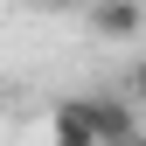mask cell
I'll use <instances>...</instances> for the list:
<instances>
[{
	"instance_id": "6da1fadb",
	"label": "cell",
	"mask_w": 146,
	"mask_h": 146,
	"mask_svg": "<svg viewBox=\"0 0 146 146\" xmlns=\"http://www.w3.org/2000/svg\"><path fill=\"white\" fill-rule=\"evenodd\" d=\"M84 111H90V132H98V146H125V139L139 132V104H132V98L90 90V98H84Z\"/></svg>"
},
{
	"instance_id": "7a4b0ae2",
	"label": "cell",
	"mask_w": 146,
	"mask_h": 146,
	"mask_svg": "<svg viewBox=\"0 0 146 146\" xmlns=\"http://www.w3.org/2000/svg\"><path fill=\"white\" fill-rule=\"evenodd\" d=\"M49 139H56V146H98L84 98H56V104H49Z\"/></svg>"
},
{
	"instance_id": "3957f363",
	"label": "cell",
	"mask_w": 146,
	"mask_h": 146,
	"mask_svg": "<svg viewBox=\"0 0 146 146\" xmlns=\"http://www.w3.org/2000/svg\"><path fill=\"white\" fill-rule=\"evenodd\" d=\"M90 35H104V42H132V35H146V7H125V0L90 7Z\"/></svg>"
},
{
	"instance_id": "277c9868",
	"label": "cell",
	"mask_w": 146,
	"mask_h": 146,
	"mask_svg": "<svg viewBox=\"0 0 146 146\" xmlns=\"http://www.w3.org/2000/svg\"><path fill=\"white\" fill-rule=\"evenodd\" d=\"M132 98L146 104V56H139V70H132Z\"/></svg>"
},
{
	"instance_id": "5b68a950",
	"label": "cell",
	"mask_w": 146,
	"mask_h": 146,
	"mask_svg": "<svg viewBox=\"0 0 146 146\" xmlns=\"http://www.w3.org/2000/svg\"><path fill=\"white\" fill-rule=\"evenodd\" d=\"M125 146H146V132H132V139H125Z\"/></svg>"
},
{
	"instance_id": "8992f818",
	"label": "cell",
	"mask_w": 146,
	"mask_h": 146,
	"mask_svg": "<svg viewBox=\"0 0 146 146\" xmlns=\"http://www.w3.org/2000/svg\"><path fill=\"white\" fill-rule=\"evenodd\" d=\"M0 98H7V90H0Z\"/></svg>"
}]
</instances>
